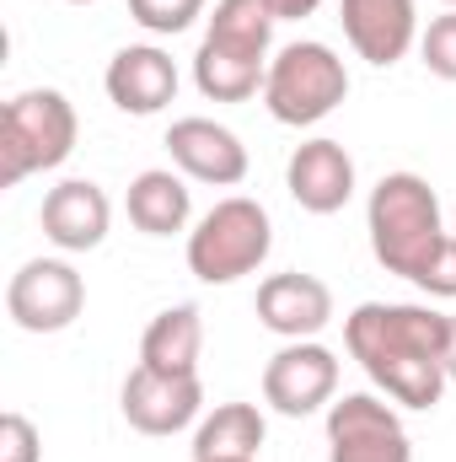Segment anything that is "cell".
I'll use <instances>...</instances> for the list:
<instances>
[{"mask_svg":"<svg viewBox=\"0 0 456 462\" xmlns=\"http://www.w3.org/2000/svg\"><path fill=\"white\" fill-rule=\"evenodd\" d=\"M419 60L430 76L456 81V11H441L424 32H419Z\"/></svg>","mask_w":456,"mask_h":462,"instance_id":"obj_21","label":"cell"},{"mask_svg":"<svg viewBox=\"0 0 456 462\" xmlns=\"http://www.w3.org/2000/svg\"><path fill=\"white\" fill-rule=\"evenodd\" d=\"M0 462H43V436L27 414H0Z\"/></svg>","mask_w":456,"mask_h":462,"instance_id":"obj_22","label":"cell"},{"mask_svg":"<svg viewBox=\"0 0 456 462\" xmlns=\"http://www.w3.org/2000/svg\"><path fill=\"white\" fill-rule=\"evenodd\" d=\"M269 43H274L269 0H215L194 54V87L210 103H247L252 92H263Z\"/></svg>","mask_w":456,"mask_h":462,"instance_id":"obj_2","label":"cell"},{"mask_svg":"<svg viewBox=\"0 0 456 462\" xmlns=\"http://www.w3.org/2000/svg\"><path fill=\"white\" fill-rule=\"evenodd\" d=\"M365 231H370V253L387 274H403L419 285V274L430 269V258L446 247V221H441V199L419 172H387L370 199H365Z\"/></svg>","mask_w":456,"mask_h":462,"instance_id":"obj_3","label":"cell"},{"mask_svg":"<svg viewBox=\"0 0 456 462\" xmlns=\"http://www.w3.org/2000/svg\"><path fill=\"white\" fill-rule=\"evenodd\" d=\"M419 291L435 301H456V236H446V247L430 258V269L419 274Z\"/></svg>","mask_w":456,"mask_h":462,"instance_id":"obj_23","label":"cell"},{"mask_svg":"<svg viewBox=\"0 0 456 462\" xmlns=\"http://www.w3.org/2000/svg\"><path fill=\"white\" fill-rule=\"evenodd\" d=\"M76 134H81V118L65 92L54 87L16 92L0 114V183L16 189L32 172L65 167V156L76 151Z\"/></svg>","mask_w":456,"mask_h":462,"instance_id":"obj_4","label":"cell"},{"mask_svg":"<svg viewBox=\"0 0 456 462\" xmlns=\"http://www.w3.org/2000/svg\"><path fill=\"white\" fill-rule=\"evenodd\" d=\"M441 5H446V11H456V0H441Z\"/></svg>","mask_w":456,"mask_h":462,"instance_id":"obj_26","label":"cell"},{"mask_svg":"<svg viewBox=\"0 0 456 462\" xmlns=\"http://www.w3.org/2000/svg\"><path fill=\"white\" fill-rule=\"evenodd\" d=\"M70 5H92V0H70Z\"/></svg>","mask_w":456,"mask_h":462,"instance_id":"obj_27","label":"cell"},{"mask_svg":"<svg viewBox=\"0 0 456 462\" xmlns=\"http://www.w3.org/2000/svg\"><path fill=\"white\" fill-rule=\"evenodd\" d=\"M258 323L279 339H317L333 323V291L301 269L269 274L258 285Z\"/></svg>","mask_w":456,"mask_h":462,"instance_id":"obj_14","label":"cell"},{"mask_svg":"<svg viewBox=\"0 0 456 462\" xmlns=\"http://www.w3.org/2000/svg\"><path fill=\"white\" fill-rule=\"evenodd\" d=\"M339 22L349 49L376 70L397 65L419 43V5L414 0H339Z\"/></svg>","mask_w":456,"mask_h":462,"instance_id":"obj_11","label":"cell"},{"mask_svg":"<svg viewBox=\"0 0 456 462\" xmlns=\"http://www.w3.org/2000/svg\"><path fill=\"white\" fill-rule=\"evenodd\" d=\"M38 221H43V236H49L59 253H92V247H103V236L114 226V205H108L103 183H92V178H65V183H54V189L43 194Z\"/></svg>","mask_w":456,"mask_h":462,"instance_id":"obj_15","label":"cell"},{"mask_svg":"<svg viewBox=\"0 0 456 462\" xmlns=\"http://www.w3.org/2000/svg\"><path fill=\"white\" fill-rule=\"evenodd\" d=\"M339 398V355L317 339H285L263 365V403L285 420H306L317 409H333Z\"/></svg>","mask_w":456,"mask_h":462,"instance_id":"obj_8","label":"cell"},{"mask_svg":"<svg viewBox=\"0 0 456 462\" xmlns=\"http://www.w3.org/2000/svg\"><path fill=\"white\" fill-rule=\"evenodd\" d=\"M118 409H123L129 430H140V436H178V430H188L199 420L205 382L199 376H161L150 365H134L123 376Z\"/></svg>","mask_w":456,"mask_h":462,"instance_id":"obj_10","label":"cell"},{"mask_svg":"<svg viewBox=\"0 0 456 462\" xmlns=\"http://www.w3.org/2000/svg\"><path fill=\"white\" fill-rule=\"evenodd\" d=\"M446 318L419 301H360L343 318V345L360 371L403 409H435L446 393Z\"/></svg>","mask_w":456,"mask_h":462,"instance_id":"obj_1","label":"cell"},{"mask_svg":"<svg viewBox=\"0 0 456 462\" xmlns=\"http://www.w3.org/2000/svg\"><path fill=\"white\" fill-rule=\"evenodd\" d=\"M343 97H349V70H343V60L328 43L301 38V43H285V49L269 60L263 108L274 114V124H290V129L323 124Z\"/></svg>","mask_w":456,"mask_h":462,"instance_id":"obj_5","label":"cell"},{"mask_svg":"<svg viewBox=\"0 0 456 462\" xmlns=\"http://www.w3.org/2000/svg\"><path fill=\"white\" fill-rule=\"evenodd\" d=\"M87 280L65 258H27L5 285V312L22 334H59L81 318Z\"/></svg>","mask_w":456,"mask_h":462,"instance_id":"obj_7","label":"cell"},{"mask_svg":"<svg viewBox=\"0 0 456 462\" xmlns=\"http://www.w3.org/2000/svg\"><path fill=\"white\" fill-rule=\"evenodd\" d=\"M323 0H269V11H274V22H301V16H312Z\"/></svg>","mask_w":456,"mask_h":462,"instance_id":"obj_24","label":"cell"},{"mask_svg":"<svg viewBox=\"0 0 456 462\" xmlns=\"http://www.w3.org/2000/svg\"><path fill=\"white\" fill-rule=\"evenodd\" d=\"M129 16L156 38H172L205 16V0H129Z\"/></svg>","mask_w":456,"mask_h":462,"instance_id":"obj_20","label":"cell"},{"mask_svg":"<svg viewBox=\"0 0 456 462\" xmlns=\"http://www.w3.org/2000/svg\"><path fill=\"white\" fill-rule=\"evenodd\" d=\"M328 462H414V441L392 403L343 393L328 409Z\"/></svg>","mask_w":456,"mask_h":462,"instance_id":"obj_9","label":"cell"},{"mask_svg":"<svg viewBox=\"0 0 456 462\" xmlns=\"http://www.w3.org/2000/svg\"><path fill=\"white\" fill-rule=\"evenodd\" d=\"M123 210H129L134 231H145V236H172V231L188 226V216H194V194H188L183 172H172V167H150V172H140V178L129 183Z\"/></svg>","mask_w":456,"mask_h":462,"instance_id":"obj_18","label":"cell"},{"mask_svg":"<svg viewBox=\"0 0 456 462\" xmlns=\"http://www.w3.org/2000/svg\"><path fill=\"white\" fill-rule=\"evenodd\" d=\"M269 247H274L269 210L247 194H231L221 205H210L199 216V226L188 231V269L205 285H231V280L263 269Z\"/></svg>","mask_w":456,"mask_h":462,"instance_id":"obj_6","label":"cell"},{"mask_svg":"<svg viewBox=\"0 0 456 462\" xmlns=\"http://www.w3.org/2000/svg\"><path fill=\"white\" fill-rule=\"evenodd\" d=\"M103 87H108V103H114L118 114L150 118L178 97V65L156 43H129V49H118L114 60H108Z\"/></svg>","mask_w":456,"mask_h":462,"instance_id":"obj_16","label":"cell"},{"mask_svg":"<svg viewBox=\"0 0 456 462\" xmlns=\"http://www.w3.org/2000/svg\"><path fill=\"white\" fill-rule=\"evenodd\" d=\"M263 436L269 425L258 403H215V414H205L194 430V462H258Z\"/></svg>","mask_w":456,"mask_h":462,"instance_id":"obj_19","label":"cell"},{"mask_svg":"<svg viewBox=\"0 0 456 462\" xmlns=\"http://www.w3.org/2000/svg\"><path fill=\"white\" fill-rule=\"evenodd\" d=\"M446 376L456 382V312L446 318Z\"/></svg>","mask_w":456,"mask_h":462,"instance_id":"obj_25","label":"cell"},{"mask_svg":"<svg viewBox=\"0 0 456 462\" xmlns=\"http://www.w3.org/2000/svg\"><path fill=\"white\" fill-rule=\"evenodd\" d=\"M199 355H205V318L188 301L156 312L140 334V365L161 376H199Z\"/></svg>","mask_w":456,"mask_h":462,"instance_id":"obj_17","label":"cell"},{"mask_svg":"<svg viewBox=\"0 0 456 462\" xmlns=\"http://www.w3.org/2000/svg\"><path fill=\"white\" fill-rule=\"evenodd\" d=\"M285 189L306 216H339L343 205L354 199V156L343 151L339 140L317 134L306 145L290 151L285 162Z\"/></svg>","mask_w":456,"mask_h":462,"instance_id":"obj_12","label":"cell"},{"mask_svg":"<svg viewBox=\"0 0 456 462\" xmlns=\"http://www.w3.org/2000/svg\"><path fill=\"white\" fill-rule=\"evenodd\" d=\"M167 151H172V167L194 183L236 189L247 178V145L215 118H178L167 129Z\"/></svg>","mask_w":456,"mask_h":462,"instance_id":"obj_13","label":"cell"}]
</instances>
